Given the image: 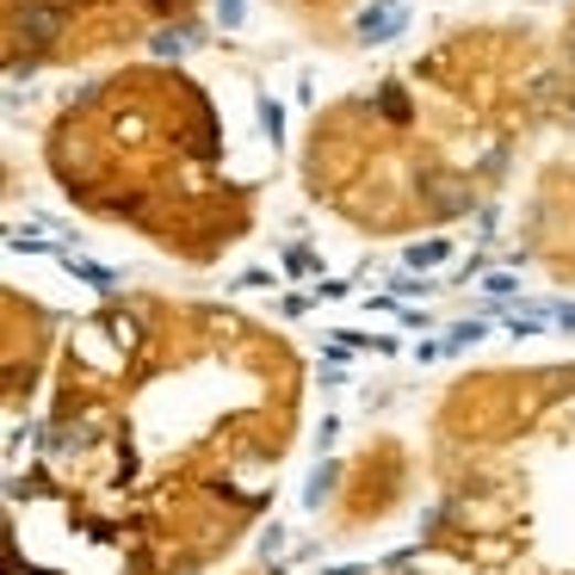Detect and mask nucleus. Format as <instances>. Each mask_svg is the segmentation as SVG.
<instances>
[]
</instances>
